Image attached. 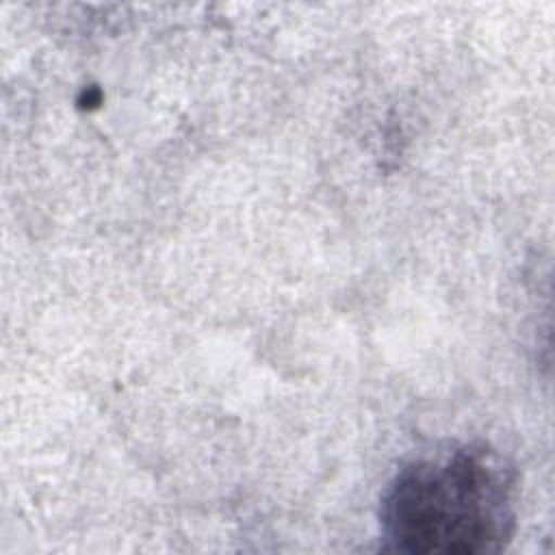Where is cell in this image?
<instances>
[{
    "label": "cell",
    "instance_id": "6da1fadb",
    "mask_svg": "<svg viewBox=\"0 0 555 555\" xmlns=\"http://www.w3.org/2000/svg\"><path fill=\"white\" fill-rule=\"evenodd\" d=\"M516 468L486 442L410 460L384 488L382 538L399 553H499L516 529Z\"/></svg>",
    "mask_w": 555,
    "mask_h": 555
}]
</instances>
